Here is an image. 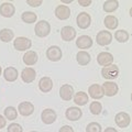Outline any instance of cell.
Masks as SVG:
<instances>
[{
    "mask_svg": "<svg viewBox=\"0 0 132 132\" xmlns=\"http://www.w3.org/2000/svg\"><path fill=\"white\" fill-rule=\"evenodd\" d=\"M27 3L29 6H31L33 8H36V7H40L41 5L43 3L42 0H27Z\"/></svg>",
    "mask_w": 132,
    "mask_h": 132,
    "instance_id": "obj_34",
    "label": "cell"
},
{
    "mask_svg": "<svg viewBox=\"0 0 132 132\" xmlns=\"http://www.w3.org/2000/svg\"><path fill=\"white\" fill-rule=\"evenodd\" d=\"M62 2L63 3H71L72 0H62Z\"/></svg>",
    "mask_w": 132,
    "mask_h": 132,
    "instance_id": "obj_39",
    "label": "cell"
},
{
    "mask_svg": "<svg viewBox=\"0 0 132 132\" xmlns=\"http://www.w3.org/2000/svg\"><path fill=\"white\" fill-rule=\"evenodd\" d=\"M65 116L69 121H77L81 118L82 111L79 109V107H69L65 111Z\"/></svg>",
    "mask_w": 132,
    "mask_h": 132,
    "instance_id": "obj_12",
    "label": "cell"
},
{
    "mask_svg": "<svg viewBox=\"0 0 132 132\" xmlns=\"http://www.w3.org/2000/svg\"><path fill=\"white\" fill-rule=\"evenodd\" d=\"M21 19H22L23 22L30 24V23L36 22V20H38V15H36V13H34V12H32V11H26V12H23L22 13Z\"/></svg>",
    "mask_w": 132,
    "mask_h": 132,
    "instance_id": "obj_29",
    "label": "cell"
},
{
    "mask_svg": "<svg viewBox=\"0 0 132 132\" xmlns=\"http://www.w3.org/2000/svg\"><path fill=\"white\" fill-rule=\"evenodd\" d=\"M114 121H116V125H117L119 128H128L131 122V117L128 112H119L116 114L114 117Z\"/></svg>",
    "mask_w": 132,
    "mask_h": 132,
    "instance_id": "obj_7",
    "label": "cell"
},
{
    "mask_svg": "<svg viewBox=\"0 0 132 132\" xmlns=\"http://www.w3.org/2000/svg\"><path fill=\"white\" fill-rule=\"evenodd\" d=\"M13 46L16 51H20V52L28 51L32 46V41L30 39L26 38V36H18L13 41Z\"/></svg>",
    "mask_w": 132,
    "mask_h": 132,
    "instance_id": "obj_3",
    "label": "cell"
},
{
    "mask_svg": "<svg viewBox=\"0 0 132 132\" xmlns=\"http://www.w3.org/2000/svg\"><path fill=\"white\" fill-rule=\"evenodd\" d=\"M62 56H63V53H62V48L57 45H52L50 46L46 51V57L51 61V62H59Z\"/></svg>",
    "mask_w": 132,
    "mask_h": 132,
    "instance_id": "obj_4",
    "label": "cell"
},
{
    "mask_svg": "<svg viewBox=\"0 0 132 132\" xmlns=\"http://www.w3.org/2000/svg\"><path fill=\"white\" fill-rule=\"evenodd\" d=\"M76 22H77V26L79 27V29L86 30L92 24V16L87 12H80L76 18Z\"/></svg>",
    "mask_w": 132,
    "mask_h": 132,
    "instance_id": "obj_5",
    "label": "cell"
},
{
    "mask_svg": "<svg viewBox=\"0 0 132 132\" xmlns=\"http://www.w3.org/2000/svg\"><path fill=\"white\" fill-rule=\"evenodd\" d=\"M59 132H74V129L71 126H63L59 130Z\"/></svg>",
    "mask_w": 132,
    "mask_h": 132,
    "instance_id": "obj_36",
    "label": "cell"
},
{
    "mask_svg": "<svg viewBox=\"0 0 132 132\" xmlns=\"http://www.w3.org/2000/svg\"><path fill=\"white\" fill-rule=\"evenodd\" d=\"M30 132H38V131H30Z\"/></svg>",
    "mask_w": 132,
    "mask_h": 132,
    "instance_id": "obj_41",
    "label": "cell"
},
{
    "mask_svg": "<svg viewBox=\"0 0 132 132\" xmlns=\"http://www.w3.org/2000/svg\"><path fill=\"white\" fill-rule=\"evenodd\" d=\"M86 132H101V126L98 122H90L86 128Z\"/></svg>",
    "mask_w": 132,
    "mask_h": 132,
    "instance_id": "obj_32",
    "label": "cell"
},
{
    "mask_svg": "<svg viewBox=\"0 0 132 132\" xmlns=\"http://www.w3.org/2000/svg\"><path fill=\"white\" fill-rule=\"evenodd\" d=\"M104 24H105V27L107 29H109V30H114V29H117L118 26H119L118 18L112 15V14L107 15L105 18V20H104Z\"/></svg>",
    "mask_w": 132,
    "mask_h": 132,
    "instance_id": "obj_25",
    "label": "cell"
},
{
    "mask_svg": "<svg viewBox=\"0 0 132 132\" xmlns=\"http://www.w3.org/2000/svg\"><path fill=\"white\" fill-rule=\"evenodd\" d=\"M61 38H62V40L66 41V42L73 41L76 38V30L71 26L63 27L61 30Z\"/></svg>",
    "mask_w": 132,
    "mask_h": 132,
    "instance_id": "obj_13",
    "label": "cell"
},
{
    "mask_svg": "<svg viewBox=\"0 0 132 132\" xmlns=\"http://www.w3.org/2000/svg\"><path fill=\"white\" fill-rule=\"evenodd\" d=\"M74 98V102L77 105V106H85L87 105L88 102V95L86 94L85 92H78L73 96Z\"/></svg>",
    "mask_w": 132,
    "mask_h": 132,
    "instance_id": "obj_26",
    "label": "cell"
},
{
    "mask_svg": "<svg viewBox=\"0 0 132 132\" xmlns=\"http://www.w3.org/2000/svg\"><path fill=\"white\" fill-rule=\"evenodd\" d=\"M60 96L65 101H69L74 96V87L69 84H64L60 89Z\"/></svg>",
    "mask_w": 132,
    "mask_h": 132,
    "instance_id": "obj_15",
    "label": "cell"
},
{
    "mask_svg": "<svg viewBox=\"0 0 132 132\" xmlns=\"http://www.w3.org/2000/svg\"><path fill=\"white\" fill-rule=\"evenodd\" d=\"M18 111L23 117L31 116L34 112V105L30 101H22V102H20V105L18 106Z\"/></svg>",
    "mask_w": 132,
    "mask_h": 132,
    "instance_id": "obj_11",
    "label": "cell"
},
{
    "mask_svg": "<svg viewBox=\"0 0 132 132\" xmlns=\"http://www.w3.org/2000/svg\"><path fill=\"white\" fill-rule=\"evenodd\" d=\"M15 13V7L11 2H3L0 5V15L3 18H11Z\"/></svg>",
    "mask_w": 132,
    "mask_h": 132,
    "instance_id": "obj_9",
    "label": "cell"
},
{
    "mask_svg": "<svg viewBox=\"0 0 132 132\" xmlns=\"http://www.w3.org/2000/svg\"><path fill=\"white\" fill-rule=\"evenodd\" d=\"M7 125V119L3 117V116L0 114V130L2 129V128H5Z\"/></svg>",
    "mask_w": 132,
    "mask_h": 132,
    "instance_id": "obj_37",
    "label": "cell"
},
{
    "mask_svg": "<svg viewBox=\"0 0 132 132\" xmlns=\"http://www.w3.org/2000/svg\"><path fill=\"white\" fill-rule=\"evenodd\" d=\"M97 62L100 66H109L113 63V55L109 52H101L97 56Z\"/></svg>",
    "mask_w": 132,
    "mask_h": 132,
    "instance_id": "obj_14",
    "label": "cell"
},
{
    "mask_svg": "<svg viewBox=\"0 0 132 132\" xmlns=\"http://www.w3.org/2000/svg\"><path fill=\"white\" fill-rule=\"evenodd\" d=\"M16 117H18V110H16L14 107L9 106L5 109V118L8 120H15Z\"/></svg>",
    "mask_w": 132,
    "mask_h": 132,
    "instance_id": "obj_30",
    "label": "cell"
},
{
    "mask_svg": "<svg viewBox=\"0 0 132 132\" xmlns=\"http://www.w3.org/2000/svg\"><path fill=\"white\" fill-rule=\"evenodd\" d=\"M39 88L42 93H50L53 89V80L50 77H42L39 81Z\"/></svg>",
    "mask_w": 132,
    "mask_h": 132,
    "instance_id": "obj_22",
    "label": "cell"
},
{
    "mask_svg": "<svg viewBox=\"0 0 132 132\" xmlns=\"http://www.w3.org/2000/svg\"><path fill=\"white\" fill-rule=\"evenodd\" d=\"M18 76H19L18 69L12 67V66H9V67H7L5 71H3V77H5V79L9 82L15 81L18 79Z\"/></svg>",
    "mask_w": 132,
    "mask_h": 132,
    "instance_id": "obj_20",
    "label": "cell"
},
{
    "mask_svg": "<svg viewBox=\"0 0 132 132\" xmlns=\"http://www.w3.org/2000/svg\"><path fill=\"white\" fill-rule=\"evenodd\" d=\"M114 39L118 41L119 43H127L130 39L129 32L126 30H118L114 33Z\"/></svg>",
    "mask_w": 132,
    "mask_h": 132,
    "instance_id": "obj_28",
    "label": "cell"
},
{
    "mask_svg": "<svg viewBox=\"0 0 132 132\" xmlns=\"http://www.w3.org/2000/svg\"><path fill=\"white\" fill-rule=\"evenodd\" d=\"M96 41L97 44L100 45V46H106V45H109L112 42V34L109 31H99L97 33L96 36Z\"/></svg>",
    "mask_w": 132,
    "mask_h": 132,
    "instance_id": "obj_6",
    "label": "cell"
},
{
    "mask_svg": "<svg viewBox=\"0 0 132 132\" xmlns=\"http://www.w3.org/2000/svg\"><path fill=\"white\" fill-rule=\"evenodd\" d=\"M78 3H79L81 7H89L93 3V1L92 0H78Z\"/></svg>",
    "mask_w": 132,
    "mask_h": 132,
    "instance_id": "obj_35",
    "label": "cell"
},
{
    "mask_svg": "<svg viewBox=\"0 0 132 132\" xmlns=\"http://www.w3.org/2000/svg\"><path fill=\"white\" fill-rule=\"evenodd\" d=\"M88 94L93 99H95V100H97V99H101L102 97L105 96L102 87L100 85H98V84L90 85L89 88H88Z\"/></svg>",
    "mask_w": 132,
    "mask_h": 132,
    "instance_id": "obj_17",
    "label": "cell"
},
{
    "mask_svg": "<svg viewBox=\"0 0 132 132\" xmlns=\"http://www.w3.org/2000/svg\"><path fill=\"white\" fill-rule=\"evenodd\" d=\"M55 16L60 20H67L71 16V9L65 5H60L55 8Z\"/></svg>",
    "mask_w": 132,
    "mask_h": 132,
    "instance_id": "obj_16",
    "label": "cell"
},
{
    "mask_svg": "<svg viewBox=\"0 0 132 132\" xmlns=\"http://www.w3.org/2000/svg\"><path fill=\"white\" fill-rule=\"evenodd\" d=\"M34 32H35V35L39 36V38H45L51 32V24L46 20H41V21H39L35 24Z\"/></svg>",
    "mask_w": 132,
    "mask_h": 132,
    "instance_id": "obj_1",
    "label": "cell"
},
{
    "mask_svg": "<svg viewBox=\"0 0 132 132\" xmlns=\"http://www.w3.org/2000/svg\"><path fill=\"white\" fill-rule=\"evenodd\" d=\"M41 119H42L43 123H45V125H52V123H54L56 121L57 114L55 112V110H53L51 108H46L41 113Z\"/></svg>",
    "mask_w": 132,
    "mask_h": 132,
    "instance_id": "obj_8",
    "label": "cell"
},
{
    "mask_svg": "<svg viewBox=\"0 0 132 132\" xmlns=\"http://www.w3.org/2000/svg\"><path fill=\"white\" fill-rule=\"evenodd\" d=\"M119 75V67L114 64H111L106 67H102L101 69V76L107 80H112L114 78H117Z\"/></svg>",
    "mask_w": 132,
    "mask_h": 132,
    "instance_id": "obj_2",
    "label": "cell"
},
{
    "mask_svg": "<svg viewBox=\"0 0 132 132\" xmlns=\"http://www.w3.org/2000/svg\"><path fill=\"white\" fill-rule=\"evenodd\" d=\"M104 132H118V131L116 130L114 128H112V127H109V128H106V130H105Z\"/></svg>",
    "mask_w": 132,
    "mask_h": 132,
    "instance_id": "obj_38",
    "label": "cell"
},
{
    "mask_svg": "<svg viewBox=\"0 0 132 132\" xmlns=\"http://www.w3.org/2000/svg\"><path fill=\"white\" fill-rule=\"evenodd\" d=\"M89 110H90V112H92L93 114L97 116L102 111V106H101V104L99 101H93L92 104L89 105Z\"/></svg>",
    "mask_w": 132,
    "mask_h": 132,
    "instance_id": "obj_31",
    "label": "cell"
},
{
    "mask_svg": "<svg viewBox=\"0 0 132 132\" xmlns=\"http://www.w3.org/2000/svg\"><path fill=\"white\" fill-rule=\"evenodd\" d=\"M76 61L80 66H86V65L89 64L90 61H92V57H90V54L88 52L79 51L76 55Z\"/></svg>",
    "mask_w": 132,
    "mask_h": 132,
    "instance_id": "obj_23",
    "label": "cell"
},
{
    "mask_svg": "<svg viewBox=\"0 0 132 132\" xmlns=\"http://www.w3.org/2000/svg\"><path fill=\"white\" fill-rule=\"evenodd\" d=\"M101 87H102V90H104V95H106V96H108V97L116 96L119 92V87L114 81H110V80L106 81Z\"/></svg>",
    "mask_w": 132,
    "mask_h": 132,
    "instance_id": "obj_10",
    "label": "cell"
},
{
    "mask_svg": "<svg viewBox=\"0 0 132 132\" xmlns=\"http://www.w3.org/2000/svg\"><path fill=\"white\" fill-rule=\"evenodd\" d=\"M1 73H2V68H1V66H0V75H1Z\"/></svg>",
    "mask_w": 132,
    "mask_h": 132,
    "instance_id": "obj_40",
    "label": "cell"
},
{
    "mask_svg": "<svg viewBox=\"0 0 132 132\" xmlns=\"http://www.w3.org/2000/svg\"><path fill=\"white\" fill-rule=\"evenodd\" d=\"M22 60H23V63L27 66H32L38 62L39 57L34 51H27L24 53V55L22 56Z\"/></svg>",
    "mask_w": 132,
    "mask_h": 132,
    "instance_id": "obj_21",
    "label": "cell"
},
{
    "mask_svg": "<svg viewBox=\"0 0 132 132\" xmlns=\"http://www.w3.org/2000/svg\"><path fill=\"white\" fill-rule=\"evenodd\" d=\"M14 38V32L11 29L5 28L2 30H0V41L3 43H9Z\"/></svg>",
    "mask_w": 132,
    "mask_h": 132,
    "instance_id": "obj_24",
    "label": "cell"
},
{
    "mask_svg": "<svg viewBox=\"0 0 132 132\" xmlns=\"http://www.w3.org/2000/svg\"><path fill=\"white\" fill-rule=\"evenodd\" d=\"M76 46L78 48H81L82 51H85L86 48L93 46V39L89 35H80L76 40Z\"/></svg>",
    "mask_w": 132,
    "mask_h": 132,
    "instance_id": "obj_18",
    "label": "cell"
},
{
    "mask_svg": "<svg viewBox=\"0 0 132 132\" xmlns=\"http://www.w3.org/2000/svg\"><path fill=\"white\" fill-rule=\"evenodd\" d=\"M36 77V72L34 68L32 67H27L24 68L23 71L21 72V78L22 80L24 82H27V84H29V82H32L33 80L35 79Z\"/></svg>",
    "mask_w": 132,
    "mask_h": 132,
    "instance_id": "obj_19",
    "label": "cell"
},
{
    "mask_svg": "<svg viewBox=\"0 0 132 132\" xmlns=\"http://www.w3.org/2000/svg\"><path fill=\"white\" fill-rule=\"evenodd\" d=\"M119 8V2L117 0H107L104 2L102 9H104L107 13H111V12L116 11Z\"/></svg>",
    "mask_w": 132,
    "mask_h": 132,
    "instance_id": "obj_27",
    "label": "cell"
},
{
    "mask_svg": "<svg viewBox=\"0 0 132 132\" xmlns=\"http://www.w3.org/2000/svg\"><path fill=\"white\" fill-rule=\"evenodd\" d=\"M8 132H23V128L19 123H11L8 127Z\"/></svg>",
    "mask_w": 132,
    "mask_h": 132,
    "instance_id": "obj_33",
    "label": "cell"
}]
</instances>
